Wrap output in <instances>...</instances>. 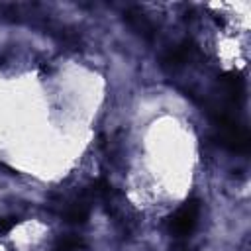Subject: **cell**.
<instances>
[{
    "label": "cell",
    "instance_id": "6da1fadb",
    "mask_svg": "<svg viewBox=\"0 0 251 251\" xmlns=\"http://www.w3.org/2000/svg\"><path fill=\"white\" fill-rule=\"evenodd\" d=\"M214 122L218 124V129H220V141L227 149H231L235 153H247L249 151V133H247V129L233 124L226 114L214 116Z\"/></svg>",
    "mask_w": 251,
    "mask_h": 251
},
{
    "label": "cell",
    "instance_id": "7a4b0ae2",
    "mask_svg": "<svg viewBox=\"0 0 251 251\" xmlns=\"http://www.w3.org/2000/svg\"><path fill=\"white\" fill-rule=\"evenodd\" d=\"M198 214H200V200L192 198V200L184 202L169 220L171 233L176 237L192 233V229L196 227V222H198Z\"/></svg>",
    "mask_w": 251,
    "mask_h": 251
},
{
    "label": "cell",
    "instance_id": "277c9868",
    "mask_svg": "<svg viewBox=\"0 0 251 251\" xmlns=\"http://www.w3.org/2000/svg\"><path fill=\"white\" fill-rule=\"evenodd\" d=\"M16 224H18V218H14V216H10V218H2V220H0V235L6 233V231H10Z\"/></svg>",
    "mask_w": 251,
    "mask_h": 251
},
{
    "label": "cell",
    "instance_id": "5b68a950",
    "mask_svg": "<svg viewBox=\"0 0 251 251\" xmlns=\"http://www.w3.org/2000/svg\"><path fill=\"white\" fill-rule=\"evenodd\" d=\"M0 167H2V163H0Z\"/></svg>",
    "mask_w": 251,
    "mask_h": 251
},
{
    "label": "cell",
    "instance_id": "3957f363",
    "mask_svg": "<svg viewBox=\"0 0 251 251\" xmlns=\"http://www.w3.org/2000/svg\"><path fill=\"white\" fill-rule=\"evenodd\" d=\"M82 247H84V241L80 237H76V235H65V237H61L57 241L55 251H78Z\"/></svg>",
    "mask_w": 251,
    "mask_h": 251
}]
</instances>
